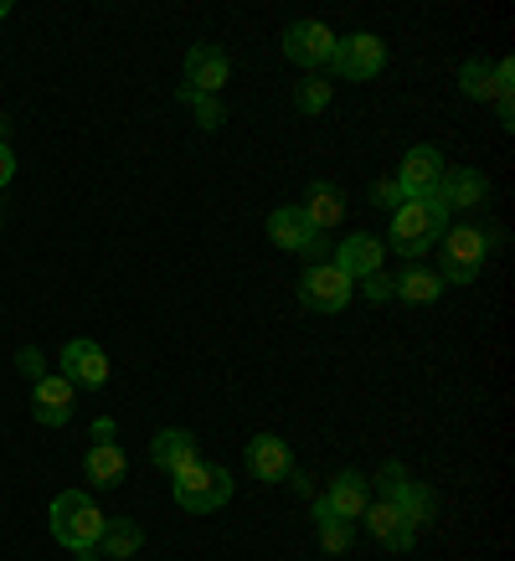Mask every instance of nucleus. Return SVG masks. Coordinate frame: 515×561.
<instances>
[{
	"instance_id": "17",
	"label": "nucleus",
	"mask_w": 515,
	"mask_h": 561,
	"mask_svg": "<svg viewBox=\"0 0 515 561\" xmlns=\"http://www.w3.org/2000/svg\"><path fill=\"white\" fill-rule=\"evenodd\" d=\"M232 78V57L222 47H191L186 51V83L191 93H217V88Z\"/></svg>"
},
{
	"instance_id": "19",
	"label": "nucleus",
	"mask_w": 515,
	"mask_h": 561,
	"mask_svg": "<svg viewBox=\"0 0 515 561\" xmlns=\"http://www.w3.org/2000/svg\"><path fill=\"white\" fill-rule=\"evenodd\" d=\"M484 196H490V181H484V171H474V165L444 171V181H438V202L448 206V217L464 211V206H480Z\"/></svg>"
},
{
	"instance_id": "32",
	"label": "nucleus",
	"mask_w": 515,
	"mask_h": 561,
	"mask_svg": "<svg viewBox=\"0 0 515 561\" xmlns=\"http://www.w3.org/2000/svg\"><path fill=\"white\" fill-rule=\"evenodd\" d=\"M11 181H16V150H11V145H0V191L11 186Z\"/></svg>"
},
{
	"instance_id": "14",
	"label": "nucleus",
	"mask_w": 515,
	"mask_h": 561,
	"mask_svg": "<svg viewBox=\"0 0 515 561\" xmlns=\"http://www.w3.org/2000/svg\"><path fill=\"white\" fill-rule=\"evenodd\" d=\"M397 181H402V191H408V196H433V191H438V181H444V154H438V145H412V150L402 154V171H397Z\"/></svg>"
},
{
	"instance_id": "18",
	"label": "nucleus",
	"mask_w": 515,
	"mask_h": 561,
	"mask_svg": "<svg viewBox=\"0 0 515 561\" xmlns=\"http://www.w3.org/2000/svg\"><path fill=\"white\" fill-rule=\"evenodd\" d=\"M150 459H154V469H165V474L175 479L181 469H191V463L202 459V454H196V433H191V427H165V433H154Z\"/></svg>"
},
{
	"instance_id": "23",
	"label": "nucleus",
	"mask_w": 515,
	"mask_h": 561,
	"mask_svg": "<svg viewBox=\"0 0 515 561\" xmlns=\"http://www.w3.org/2000/svg\"><path fill=\"white\" fill-rule=\"evenodd\" d=\"M83 469H88V479H93L99 490H114V484H124L129 459H124L119 443H93V448H88V459H83Z\"/></svg>"
},
{
	"instance_id": "27",
	"label": "nucleus",
	"mask_w": 515,
	"mask_h": 561,
	"mask_svg": "<svg viewBox=\"0 0 515 561\" xmlns=\"http://www.w3.org/2000/svg\"><path fill=\"white\" fill-rule=\"evenodd\" d=\"M490 103H495L500 124L511 129V124H515V57L495 62V93H490Z\"/></svg>"
},
{
	"instance_id": "4",
	"label": "nucleus",
	"mask_w": 515,
	"mask_h": 561,
	"mask_svg": "<svg viewBox=\"0 0 515 561\" xmlns=\"http://www.w3.org/2000/svg\"><path fill=\"white\" fill-rule=\"evenodd\" d=\"M444 268H438V278L444 284H474L484 273V257H490V248H495V227H474V221H459V227H448L444 238Z\"/></svg>"
},
{
	"instance_id": "12",
	"label": "nucleus",
	"mask_w": 515,
	"mask_h": 561,
	"mask_svg": "<svg viewBox=\"0 0 515 561\" xmlns=\"http://www.w3.org/2000/svg\"><path fill=\"white\" fill-rule=\"evenodd\" d=\"M320 505H325L330 515H341V520H351V526H356L360 511L371 505V479L360 474V469H341V474L330 479V490L320 494Z\"/></svg>"
},
{
	"instance_id": "30",
	"label": "nucleus",
	"mask_w": 515,
	"mask_h": 561,
	"mask_svg": "<svg viewBox=\"0 0 515 561\" xmlns=\"http://www.w3.org/2000/svg\"><path fill=\"white\" fill-rule=\"evenodd\" d=\"M16 371H21V376H32V387H36V381L47 376V356H42L36 345H21V351H16Z\"/></svg>"
},
{
	"instance_id": "13",
	"label": "nucleus",
	"mask_w": 515,
	"mask_h": 561,
	"mask_svg": "<svg viewBox=\"0 0 515 561\" xmlns=\"http://www.w3.org/2000/svg\"><path fill=\"white\" fill-rule=\"evenodd\" d=\"M360 526H366V536L377 546H387V551H412V541H417V530L402 520V511H392L387 500H371L366 511H360Z\"/></svg>"
},
{
	"instance_id": "21",
	"label": "nucleus",
	"mask_w": 515,
	"mask_h": 561,
	"mask_svg": "<svg viewBox=\"0 0 515 561\" xmlns=\"http://www.w3.org/2000/svg\"><path fill=\"white\" fill-rule=\"evenodd\" d=\"M139 546H145V530H139L129 515H114V520H103L99 561H129Z\"/></svg>"
},
{
	"instance_id": "20",
	"label": "nucleus",
	"mask_w": 515,
	"mask_h": 561,
	"mask_svg": "<svg viewBox=\"0 0 515 561\" xmlns=\"http://www.w3.org/2000/svg\"><path fill=\"white\" fill-rule=\"evenodd\" d=\"M444 294V278L428 263H408L402 273H392V299L397 305H438Z\"/></svg>"
},
{
	"instance_id": "33",
	"label": "nucleus",
	"mask_w": 515,
	"mask_h": 561,
	"mask_svg": "<svg viewBox=\"0 0 515 561\" xmlns=\"http://www.w3.org/2000/svg\"><path fill=\"white\" fill-rule=\"evenodd\" d=\"M119 438V427L108 423V417H99V423H93V443H114Z\"/></svg>"
},
{
	"instance_id": "10",
	"label": "nucleus",
	"mask_w": 515,
	"mask_h": 561,
	"mask_svg": "<svg viewBox=\"0 0 515 561\" xmlns=\"http://www.w3.org/2000/svg\"><path fill=\"white\" fill-rule=\"evenodd\" d=\"M62 376L83 391H103L108 387V351L99 341H68L62 345Z\"/></svg>"
},
{
	"instance_id": "26",
	"label": "nucleus",
	"mask_w": 515,
	"mask_h": 561,
	"mask_svg": "<svg viewBox=\"0 0 515 561\" xmlns=\"http://www.w3.org/2000/svg\"><path fill=\"white\" fill-rule=\"evenodd\" d=\"M294 108L299 114H325L330 108V78L325 72H305L299 88H294Z\"/></svg>"
},
{
	"instance_id": "22",
	"label": "nucleus",
	"mask_w": 515,
	"mask_h": 561,
	"mask_svg": "<svg viewBox=\"0 0 515 561\" xmlns=\"http://www.w3.org/2000/svg\"><path fill=\"white\" fill-rule=\"evenodd\" d=\"M305 217L314 221L320 232L341 227L345 221V191L335 186V181H314V186H309V202H305Z\"/></svg>"
},
{
	"instance_id": "11",
	"label": "nucleus",
	"mask_w": 515,
	"mask_h": 561,
	"mask_svg": "<svg viewBox=\"0 0 515 561\" xmlns=\"http://www.w3.org/2000/svg\"><path fill=\"white\" fill-rule=\"evenodd\" d=\"M248 474L263 479V484H278V479H289L294 469V448L278 433H258V438H248Z\"/></svg>"
},
{
	"instance_id": "9",
	"label": "nucleus",
	"mask_w": 515,
	"mask_h": 561,
	"mask_svg": "<svg viewBox=\"0 0 515 561\" xmlns=\"http://www.w3.org/2000/svg\"><path fill=\"white\" fill-rule=\"evenodd\" d=\"M284 57H289L294 68H309V72H320L330 68V51H335V32H330L325 21H294L289 32H284Z\"/></svg>"
},
{
	"instance_id": "2",
	"label": "nucleus",
	"mask_w": 515,
	"mask_h": 561,
	"mask_svg": "<svg viewBox=\"0 0 515 561\" xmlns=\"http://www.w3.org/2000/svg\"><path fill=\"white\" fill-rule=\"evenodd\" d=\"M108 515L93 505V494L83 490H62L52 500V536L57 546H68L72 561H99V536Z\"/></svg>"
},
{
	"instance_id": "6",
	"label": "nucleus",
	"mask_w": 515,
	"mask_h": 561,
	"mask_svg": "<svg viewBox=\"0 0 515 561\" xmlns=\"http://www.w3.org/2000/svg\"><path fill=\"white\" fill-rule=\"evenodd\" d=\"M381 68H387V47H381L377 32L335 36V51H330V72L335 78H345V83H377Z\"/></svg>"
},
{
	"instance_id": "34",
	"label": "nucleus",
	"mask_w": 515,
	"mask_h": 561,
	"mask_svg": "<svg viewBox=\"0 0 515 561\" xmlns=\"http://www.w3.org/2000/svg\"><path fill=\"white\" fill-rule=\"evenodd\" d=\"M5 16H11V5H5V0H0V21H5Z\"/></svg>"
},
{
	"instance_id": "29",
	"label": "nucleus",
	"mask_w": 515,
	"mask_h": 561,
	"mask_svg": "<svg viewBox=\"0 0 515 561\" xmlns=\"http://www.w3.org/2000/svg\"><path fill=\"white\" fill-rule=\"evenodd\" d=\"M371 202L387 206V211H397V206L408 202V191H402V181H397V175H381L377 186H371Z\"/></svg>"
},
{
	"instance_id": "7",
	"label": "nucleus",
	"mask_w": 515,
	"mask_h": 561,
	"mask_svg": "<svg viewBox=\"0 0 515 561\" xmlns=\"http://www.w3.org/2000/svg\"><path fill=\"white\" fill-rule=\"evenodd\" d=\"M268 238H274V248H284V253L325 263V232L305 217V206H278V211H268Z\"/></svg>"
},
{
	"instance_id": "25",
	"label": "nucleus",
	"mask_w": 515,
	"mask_h": 561,
	"mask_svg": "<svg viewBox=\"0 0 515 561\" xmlns=\"http://www.w3.org/2000/svg\"><path fill=\"white\" fill-rule=\"evenodd\" d=\"M459 88H464V99L490 103V93H495V62H484V57H469V62L459 68Z\"/></svg>"
},
{
	"instance_id": "31",
	"label": "nucleus",
	"mask_w": 515,
	"mask_h": 561,
	"mask_svg": "<svg viewBox=\"0 0 515 561\" xmlns=\"http://www.w3.org/2000/svg\"><path fill=\"white\" fill-rule=\"evenodd\" d=\"M360 294H366L371 305H387V299H392V273H371V278L360 284Z\"/></svg>"
},
{
	"instance_id": "8",
	"label": "nucleus",
	"mask_w": 515,
	"mask_h": 561,
	"mask_svg": "<svg viewBox=\"0 0 515 561\" xmlns=\"http://www.w3.org/2000/svg\"><path fill=\"white\" fill-rule=\"evenodd\" d=\"M351 294H356V284L335 263H309L299 273V305L314 309V314H341L351 305Z\"/></svg>"
},
{
	"instance_id": "3",
	"label": "nucleus",
	"mask_w": 515,
	"mask_h": 561,
	"mask_svg": "<svg viewBox=\"0 0 515 561\" xmlns=\"http://www.w3.org/2000/svg\"><path fill=\"white\" fill-rule=\"evenodd\" d=\"M371 484H377V500H387L392 511H402V520H408L412 530H423L438 520V490L423 484V479H412L402 463H381V474L371 479Z\"/></svg>"
},
{
	"instance_id": "24",
	"label": "nucleus",
	"mask_w": 515,
	"mask_h": 561,
	"mask_svg": "<svg viewBox=\"0 0 515 561\" xmlns=\"http://www.w3.org/2000/svg\"><path fill=\"white\" fill-rule=\"evenodd\" d=\"M314 536H320V546H325L330 557H345L351 551V536H356V526L351 520H341V515H330L320 500H314Z\"/></svg>"
},
{
	"instance_id": "15",
	"label": "nucleus",
	"mask_w": 515,
	"mask_h": 561,
	"mask_svg": "<svg viewBox=\"0 0 515 561\" xmlns=\"http://www.w3.org/2000/svg\"><path fill=\"white\" fill-rule=\"evenodd\" d=\"M78 408V397H72V381L68 376H42L32 387V417L42 427H62Z\"/></svg>"
},
{
	"instance_id": "1",
	"label": "nucleus",
	"mask_w": 515,
	"mask_h": 561,
	"mask_svg": "<svg viewBox=\"0 0 515 561\" xmlns=\"http://www.w3.org/2000/svg\"><path fill=\"white\" fill-rule=\"evenodd\" d=\"M392 253L408 257V263H417V257L428 253V248H438V238L448 232V206L438 202V191L433 196H408V202L392 211Z\"/></svg>"
},
{
	"instance_id": "5",
	"label": "nucleus",
	"mask_w": 515,
	"mask_h": 561,
	"mask_svg": "<svg viewBox=\"0 0 515 561\" xmlns=\"http://www.w3.org/2000/svg\"><path fill=\"white\" fill-rule=\"evenodd\" d=\"M227 500H232V474H227L222 463L196 459L191 469L175 474V505L186 515H211V511H222Z\"/></svg>"
},
{
	"instance_id": "16",
	"label": "nucleus",
	"mask_w": 515,
	"mask_h": 561,
	"mask_svg": "<svg viewBox=\"0 0 515 561\" xmlns=\"http://www.w3.org/2000/svg\"><path fill=\"white\" fill-rule=\"evenodd\" d=\"M381 257H387V248H381L377 238L351 232V238H341V248H335V268H341L351 284H366L371 273H381Z\"/></svg>"
},
{
	"instance_id": "28",
	"label": "nucleus",
	"mask_w": 515,
	"mask_h": 561,
	"mask_svg": "<svg viewBox=\"0 0 515 561\" xmlns=\"http://www.w3.org/2000/svg\"><path fill=\"white\" fill-rule=\"evenodd\" d=\"M181 103L191 108V119L202 124V129H222L227 124V103L217 99V93H191V88H181Z\"/></svg>"
}]
</instances>
